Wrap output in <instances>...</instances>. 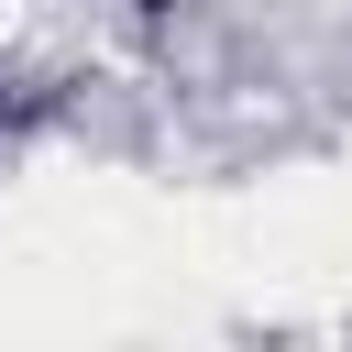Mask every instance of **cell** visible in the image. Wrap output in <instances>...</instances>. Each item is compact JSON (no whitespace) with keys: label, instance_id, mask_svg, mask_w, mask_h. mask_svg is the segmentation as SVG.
<instances>
[{"label":"cell","instance_id":"1","mask_svg":"<svg viewBox=\"0 0 352 352\" xmlns=\"http://www.w3.org/2000/svg\"><path fill=\"white\" fill-rule=\"evenodd\" d=\"M121 11H132V22H154V33H165V22H176V11H187V0H121Z\"/></svg>","mask_w":352,"mask_h":352}]
</instances>
